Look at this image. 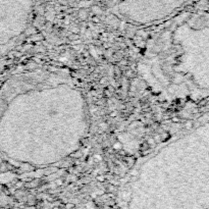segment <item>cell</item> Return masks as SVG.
I'll list each match as a JSON object with an SVG mask.
<instances>
[{"label": "cell", "mask_w": 209, "mask_h": 209, "mask_svg": "<svg viewBox=\"0 0 209 209\" xmlns=\"http://www.w3.org/2000/svg\"><path fill=\"white\" fill-rule=\"evenodd\" d=\"M86 95L68 69L36 66L0 88V154L31 166H50L75 154L89 133Z\"/></svg>", "instance_id": "cell-1"}, {"label": "cell", "mask_w": 209, "mask_h": 209, "mask_svg": "<svg viewBox=\"0 0 209 209\" xmlns=\"http://www.w3.org/2000/svg\"><path fill=\"white\" fill-rule=\"evenodd\" d=\"M142 80L170 102L209 96V11L183 10L162 23L138 63Z\"/></svg>", "instance_id": "cell-2"}, {"label": "cell", "mask_w": 209, "mask_h": 209, "mask_svg": "<svg viewBox=\"0 0 209 209\" xmlns=\"http://www.w3.org/2000/svg\"><path fill=\"white\" fill-rule=\"evenodd\" d=\"M194 0H104L121 21L135 26L159 25L168 21Z\"/></svg>", "instance_id": "cell-3"}, {"label": "cell", "mask_w": 209, "mask_h": 209, "mask_svg": "<svg viewBox=\"0 0 209 209\" xmlns=\"http://www.w3.org/2000/svg\"><path fill=\"white\" fill-rule=\"evenodd\" d=\"M35 0H0V51L19 41L30 25Z\"/></svg>", "instance_id": "cell-4"}]
</instances>
